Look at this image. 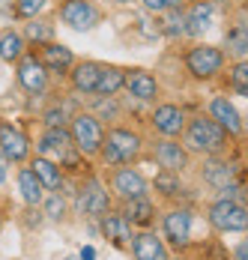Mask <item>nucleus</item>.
<instances>
[{"instance_id":"obj_36","label":"nucleus","mask_w":248,"mask_h":260,"mask_svg":"<svg viewBox=\"0 0 248 260\" xmlns=\"http://www.w3.org/2000/svg\"><path fill=\"white\" fill-rule=\"evenodd\" d=\"M6 180H9V161L0 153V185H6Z\"/></svg>"},{"instance_id":"obj_17","label":"nucleus","mask_w":248,"mask_h":260,"mask_svg":"<svg viewBox=\"0 0 248 260\" xmlns=\"http://www.w3.org/2000/svg\"><path fill=\"white\" fill-rule=\"evenodd\" d=\"M200 174H203V182H206L209 188L222 191V188H227V185H233V182H236L239 168H236L227 156H206Z\"/></svg>"},{"instance_id":"obj_25","label":"nucleus","mask_w":248,"mask_h":260,"mask_svg":"<svg viewBox=\"0 0 248 260\" xmlns=\"http://www.w3.org/2000/svg\"><path fill=\"white\" fill-rule=\"evenodd\" d=\"M18 191H21L24 207H30V209H39L42 198H45L42 182L36 180V174H33L30 168H18Z\"/></svg>"},{"instance_id":"obj_9","label":"nucleus","mask_w":248,"mask_h":260,"mask_svg":"<svg viewBox=\"0 0 248 260\" xmlns=\"http://www.w3.org/2000/svg\"><path fill=\"white\" fill-rule=\"evenodd\" d=\"M57 15H60L63 24L78 30V33L93 30V27L102 21V9L93 0H63L60 9H57Z\"/></svg>"},{"instance_id":"obj_13","label":"nucleus","mask_w":248,"mask_h":260,"mask_svg":"<svg viewBox=\"0 0 248 260\" xmlns=\"http://www.w3.org/2000/svg\"><path fill=\"white\" fill-rule=\"evenodd\" d=\"M129 251H132V257H135V260H168V257H171L168 242L162 239V234H156L152 228L138 231V234L132 236Z\"/></svg>"},{"instance_id":"obj_12","label":"nucleus","mask_w":248,"mask_h":260,"mask_svg":"<svg viewBox=\"0 0 248 260\" xmlns=\"http://www.w3.org/2000/svg\"><path fill=\"white\" fill-rule=\"evenodd\" d=\"M18 69H15V75H18V84L24 87L27 93H45L48 90V69L36 60V54L33 51H24L21 54V60L15 63Z\"/></svg>"},{"instance_id":"obj_37","label":"nucleus","mask_w":248,"mask_h":260,"mask_svg":"<svg viewBox=\"0 0 248 260\" xmlns=\"http://www.w3.org/2000/svg\"><path fill=\"white\" fill-rule=\"evenodd\" d=\"M245 251H248V248H245V242H236V248H233V260H248Z\"/></svg>"},{"instance_id":"obj_14","label":"nucleus","mask_w":248,"mask_h":260,"mask_svg":"<svg viewBox=\"0 0 248 260\" xmlns=\"http://www.w3.org/2000/svg\"><path fill=\"white\" fill-rule=\"evenodd\" d=\"M206 117H212L230 138H242V114L236 111V105L230 102L227 96H212L206 105Z\"/></svg>"},{"instance_id":"obj_32","label":"nucleus","mask_w":248,"mask_h":260,"mask_svg":"<svg viewBox=\"0 0 248 260\" xmlns=\"http://www.w3.org/2000/svg\"><path fill=\"white\" fill-rule=\"evenodd\" d=\"M227 48L236 54L239 60H245V48H248V39H245V21L233 24L227 30Z\"/></svg>"},{"instance_id":"obj_41","label":"nucleus","mask_w":248,"mask_h":260,"mask_svg":"<svg viewBox=\"0 0 248 260\" xmlns=\"http://www.w3.org/2000/svg\"><path fill=\"white\" fill-rule=\"evenodd\" d=\"M0 231H3V215H0Z\"/></svg>"},{"instance_id":"obj_15","label":"nucleus","mask_w":248,"mask_h":260,"mask_svg":"<svg viewBox=\"0 0 248 260\" xmlns=\"http://www.w3.org/2000/svg\"><path fill=\"white\" fill-rule=\"evenodd\" d=\"M99 224H102V236L114 245V248H129L132 245V236H135V228L129 224L120 209H108L105 215H99Z\"/></svg>"},{"instance_id":"obj_33","label":"nucleus","mask_w":248,"mask_h":260,"mask_svg":"<svg viewBox=\"0 0 248 260\" xmlns=\"http://www.w3.org/2000/svg\"><path fill=\"white\" fill-rule=\"evenodd\" d=\"M45 6H48V0H15L12 3V9H15L18 18H36Z\"/></svg>"},{"instance_id":"obj_4","label":"nucleus","mask_w":248,"mask_h":260,"mask_svg":"<svg viewBox=\"0 0 248 260\" xmlns=\"http://www.w3.org/2000/svg\"><path fill=\"white\" fill-rule=\"evenodd\" d=\"M192 224H195V212L185 204H171L162 212V239L168 242V248L185 251L192 242Z\"/></svg>"},{"instance_id":"obj_27","label":"nucleus","mask_w":248,"mask_h":260,"mask_svg":"<svg viewBox=\"0 0 248 260\" xmlns=\"http://www.w3.org/2000/svg\"><path fill=\"white\" fill-rule=\"evenodd\" d=\"M27 51V42L18 30H3L0 33V60L3 63H18Z\"/></svg>"},{"instance_id":"obj_3","label":"nucleus","mask_w":248,"mask_h":260,"mask_svg":"<svg viewBox=\"0 0 248 260\" xmlns=\"http://www.w3.org/2000/svg\"><path fill=\"white\" fill-rule=\"evenodd\" d=\"M206 221L215 234H245L248 228V209L242 201H230V198H219L206 207Z\"/></svg>"},{"instance_id":"obj_5","label":"nucleus","mask_w":248,"mask_h":260,"mask_svg":"<svg viewBox=\"0 0 248 260\" xmlns=\"http://www.w3.org/2000/svg\"><path fill=\"white\" fill-rule=\"evenodd\" d=\"M36 156L51 158V161H57L60 168H75V165H81V158H84L72 147L69 129H51V126H45V132H42L39 141H36Z\"/></svg>"},{"instance_id":"obj_19","label":"nucleus","mask_w":248,"mask_h":260,"mask_svg":"<svg viewBox=\"0 0 248 260\" xmlns=\"http://www.w3.org/2000/svg\"><path fill=\"white\" fill-rule=\"evenodd\" d=\"M69 75V84H72L75 93H96V84H99V75H102V63L99 60H75L72 69L66 72Z\"/></svg>"},{"instance_id":"obj_23","label":"nucleus","mask_w":248,"mask_h":260,"mask_svg":"<svg viewBox=\"0 0 248 260\" xmlns=\"http://www.w3.org/2000/svg\"><path fill=\"white\" fill-rule=\"evenodd\" d=\"M123 212L126 218H129V224L132 228H138V231H147V228H152L156 224V218H159V209H156V204L147 198H132V201H123Z\"/></svg>"},{"instance_id":"obj_39","label":"nucleus","mask_w":248,"mask_h":260,"mask_svg":"<svg viewBox=\"0 0 248 260\" xmlns=\"http://www.w3.org/2000/svg\"><path fill=\"white\" fill-rule=\"evenodd\" d=\"M168 260H189L185 254H176V257H168Z\"/></svg>"},{"instance_id":"obj_11","label":"nucleus","mask_w":248,"mask_h":260,"mask_svg":"<svg viewBox=\"0 0 248 260\" xmlns=\"http://www.w3.org/2000/svg\"><path fill=\"white\" fill-rule=\"evenodd\" d=\"M0 153L6 156L9 165H24L33 156V144L24 132L12 123H0Z\"/></svg>"},{"instance_id":"obj_28","label":"nucleus","mask_w":248,"mask_h":260,"mask_svg":"<svg viewBox=\"0 0 248 260\" xmlns=\"http://www.w3.org/2000/svg\"><path fill=\"white\" fill-rule=\"evenodd\" d=\"M152 185H156V191H159L165 201H171V204H176V201H179V194H182L179 174H171V171H159V174H156V180H152Z\"/></svg>"},{"instance_id":"obj_18","label":"nucleus","mask_w":248,"mask_h":260,"mask_svg":"<svg viewBox=\"0 0 248 260\" xmlns=\"http://www.w3.org/2000/svg\"><path fill=\"white\" fill-rule=\"evenodd\" d=\"M185 111L179 108V105L174 102H165V105H159L156 111H152V129L159 132L162 138H179L182 135V129H185Z\"/></svg>"},{"instance_id":"obj_30","label":"nucleus","mask_w":248,"mask_h":260,"mask_svg":"<svg viewBox=\"0 0 248 260\" xmlns=\"http://www.w3.org/2000/svg\"><path fill=\"white\" fill-rule=\"evenodd\" d=\"M24 42H36V45H45V42H54V24L48 21H39V18H27L24 24Z\"/></svg>"},{"instance_id":"obj_7","label":"nucleus","mask_w":248,"mask_h":260,"mask_svg":"<svg viewBox=\"0 0 248 260\" xmlns=\"http://www.w3.org/2000/svg\"><path fill=\"white\" fill-rule=\"evenodd\" d=\"M105 185H108L111 194L120 198V201L147 198L149 194V180L138 171V168H132V165H117V168H111V174H108V182H105Z\"/></svg>"},{"instance_id":"obj_26","label":"nucleus","mask_w":248,"mask_h":260,"mask_svg":"<svg viewBox=\"0 0 248 260\" xmlns=\"http://www.w3.org/2000/svg\"><path fill=\"white\" fill-rule=\"evenodd\" d=\"M126 84V69L123 66H108L102 63V75H99V84H96V93L99 96H117Z\"/></svg>"},{"instance_id":"obj_34","label":"nucleus","mask_w":248,"mask_h":260,"mask_svg":"<svg viewBox=\"0 0 248 260\" xmlns=\"http://www.w3.org/2000/svg\"><path fill=\"white\" fill-rule=\"evenodd\" d=\"M42 120H45V126H51V129H66L69 114H66V108H63V105H51L48 111L42 114Z\"/></svg>"},{"instance_id":"obj_29","label":"nucleus","mask_w":248,"mask_h":260,"mask_svg":"<svg viewBox=\"0 0 248 260\" xmlns=\"http://www.w3.org/2000/svg\"><path fill=\"white\" fill-rule=\"evenodd\" d=\"M39 209H42V215H45L48 221H63L66 212H69V204H66V198H63L60 191H45Z\"/></svg>"},{"instance_id":"obj_22","label":"nucleus","mask_w":248,"mask_h":260,"mask_svg":"<svg viewBox=\"0 0 248 260\" xmlns=\"http://www.w3.org/2000/svg\"><path fill=\"white\" fill-rule=\"evenodd\" d=\"M27 161H30L27 168L36 174V180L42 182L45 191H63L66 174H63V168H60L57 161H51V158H45V156H30Z\"/></svg>"},{"instance_id":"obj_24","label":"nucleus","mask_w":248,"mask_h":260,"mask_svg":"<svg viewBox=\"0 0 248 260\" xmlns=\"http://www.w3.org/2000/svg\"><path fill=\"white\" fill-rule=\"evenodd\" d=\"M185 6H189V12H182V24H189L185 33L198 36L212 24V0H189Z\"/></svg>"},{"instance_id":"obj_38","label":"nucleus","mask_w":248,"mask_h":260,"mask_svg":"<svg viewBox=\"0 0 248 260\" xmlns=\"http://www.w3.org/2000/svg\"><path fill=\"white\" fill-rule=\"evenodd\" d=\"M189 0H165V9H185Z\"/></svg>"},{"instance_id":"obj_6","label":"nucleus","mask_w":248,"mask_h":260,"mask_svg":"<svg viewBox=\"0 0 248 260\" xmlns=\"http://www.w3.org/2000/svg\"><path fill=\"white\" fill-rule=\"evenodd\" d=\"M182 63H185V72H189L192 78L209 81L224 69L227 54H224L222 48H215V45H203V42H200V45H192V48L185 51Z\"/></svg>"},{"instance_id":"obj_20","label":"nucleus","mask_w":248,"mask_h":260,"mask_svg":"<svg viewBox=\"0 0 248 260\" xmlns=\"http://www.w3.org/2000/svg\"><path fill=\"white\" fill-rule=\"evenodd\" d=\"M36 48H39V51H33L36 60H39L48 72L66 75V72L72 69V63H75L72 48H66V45H60V42H45V45H36Z\"/></svg>"},{"instance_id":"obj_40","label":"nucleus","mask_w":248,"mask_h":260,"mask_svg":"<svg viewBox=\"0 0 248 260\" xmlns=\"http://www.w3.org/2000/svg\"><path fill=\"white\" fill-rule=\"evenodd\" d=\"M111 3H132V0H111Z\"/></svg>"},{"instance_id":"obj_35","label":"nucleus","mask_w":248,"mask_h":260,"mask_svg":"<svg viewBox=\"0 0 248 260\" xmlns=\"http://www.w3.org/2000/svg\"><path fill=\"white\" fill-rule=\"evenodd\" d=\"M141 3H144V9H147V12H156V15H159V12H165V0H141Z\"/></svg>"},{"instance_id":"obj_1","label":"nucleus","mask_w":248,"mask_h":260,"mask_svg":"<svg viewBox=\"0 0 248 260\" xmlns=\"http://www.w3.org/2000/svg\"><path fill=\"white\" fill-rule=\"evenodd\" d=\"M182 147L189 153H198V156H227L233 138L212 120V117H192L185 120V129H182Z\"/></svg>"},{"instance_id":"obj_8","label":"nucleus","mask_w":248,"mask_h":260,"mask_svg":"<svg viewBox=\"0 0 248 260\" xmlns=\"http://www.w3.org/2000/svg\"><path fill=\"white\" fill-rule=\"evenodd\" d=\"M111 209V191L99 177H87L78 188V212L84 218H99Z\"/></svg>"},{"instance_id":"obj_31","label":"nucleus","mask_w":248,"mask_h":260,"mask_svg":"<svg viewBox=\"0 0 248 260\" xmlns=\"http://www.w3.org/2000/svg\"><path fill=\"white\" fill-rule=\"evenodd\" d=\"M227 84H230V90H233L236 96H248V63L245 60H239V63L227 72Z\"/></svg>"},{"instance_id":"obj_21","label":"nucleus","mask_w":248,"mask_h":260,"mask_svg":"<svg viewBox=\"0 0 248 260\" xmlns=\"http://www.w3.org/2000/svg\"><path fill=\"white\" fill-rule=\"evenodd\" d=\"M123 90H129V96H135V99H141V102H156L159 93H162L159 81L152 78L147 69H126Z\"/></svg>"},{"instance_id":"obj_16","label":"nucleus","mask_w":248,"mask_h":260,"mask_svg":"<svg viewBox=\"0 0 248 260\" xmlns=\"http://www.w3.org/2000/svg\"><path fill=\"white\" fill-rule=\"evenodd\" d=\"M105 141H108V144L120 153L123 165L138 161V156L144 153V138H141L138 132L126 129V126H111V129L105 132Z\"/></svg>"},{"instance_id":"obj_10","label":"nucleus","mask_w":248,"mask_h":260,"mask_svg":"<svg viewBox=\"0 0 248 260\" xmlns=\"http://www.w3.org/2000/svg\"><path fill=\"white\" fill-rule=\"evenodd\" d=\"M152 158L162 171H171V174H185L192 168V153L176 141V138H162L152 144Z\"/></svg>"},{"instance_id":"obj_2","label":"nucleus","mask_w":248,"mask_h":260,"mask_svg":"<svg viewBox=\"0 0 248 260\" xmlns=\"http://www.w3.org/2000/svg\"><path fill=\"white\" fill-rule=\"evenodd\" d=\"M69 138H72V147L84 158H96L102 141H105V126L99 123L96 114L81 111V114L69 117Z\"/></svg>"}]
</instances>
